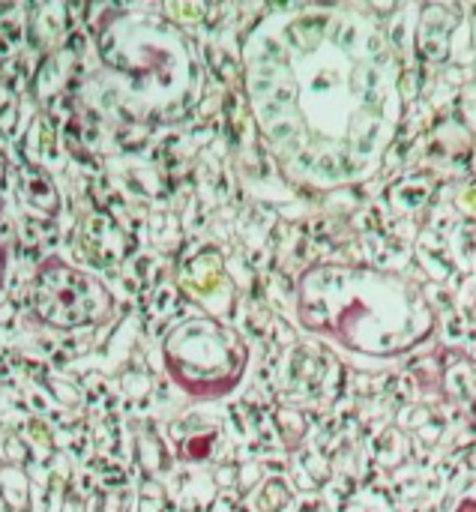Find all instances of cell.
Segmentation results:
<instances>
[{
	"label": "cell",
	"instance_id": "cell-6",
	"mask_svg": "<svg viewBox=\"0 0 476 512\" xmlns=\"http://www.w3.org/2000/svg\"><path fill=\"white\" fill-rule=\"evenodd\" d=\"M441 512H476V474H465L450 486Z\"/></svg>",
	"mask_w": 476,
	"mask_h": 512
},
{
	"label": "cell",
	"instance_id": "cell-4",
	"mask_svg": "<svg viewBox=\"0 0 476 512\" xmlns=\"http://www.w3.org/2000/svg\"><path fill=\"white\" fill-rule=\"evenodd\" d=\"M162 366L186 396L219 402L243 387L252 366V348L234 327L210 315H195L177 321L165 333Z\"/></svg>",
	"mask_w": 476,
	"mask_h": 512
},
{
	"label": "cell",
	"instance_id": "cell-3",
	"mask_svg": "<svg viewBox=\"0 0 476 512\" xmlns=\"http://www.w3.org/2000/svg\"><path fill=\"white\" fill-rule=\"evenodd\" d=\"M99 54L123 81L129 105L147 117H171L195 99V54L183 33L156 15L129 12L111 21L99 36Z\"/></svg>",
	"mask_w": 476,
	"mask_h": 512
},
{
	"label": "cell",
	"instance_id": "cell-1",
	"mask_svg": "<svg viewBox=\"0 0 476 512\" xmlns=\"http://www.w3.org/2000/svg\"><path fill=\"white\" fill-rule=\"evenodd\" d=\"M243 78L255 126L291 180L345 189L381 171L402 87L372 15L342 3L279 6L246 36Z\"/></svg>",
	"mask_w": 476,
	"mask_h": 512
},
{
	"label": "cell",
	"instance_id": "cell-2",
	"mask_svg": "<svg viewBox=\"0 0 476 512\" xmlns=\"http://www.w3.org/2000/svg\"><path fill=\"white\" fill-rule=\"evenodd\" d=\"M297 324L363 369H387L420 351L438 330L423 288L393 270L321 261L300 273Z\"/></svg>",
	"mask_w": 476,
	"mask_h": 512
},
{
	"label": "cell",
	"instance_id": "cell-7",
	"mask_svg": "<svg viewBox=\"0 0 476 512\" xmlns=\"http://www.w3.org/2000/svg\"><path fill=\"white\" fill-rule=\"evenodd\" d=\"M342 512H396L390 504H384L381 498H375V495H363V498H357V501H351L348 507Z\"/></svg>",
	"mask_w": 476,
	"mask_h": 512
},
{
	"label": "cell",
	"instance_id": "cell-5",
	"mask_svg": "<svg viewBox=\"0 0 476 512\" xmlns=\"http://www.w3.org/2000/svg\"><path fill=\"white\" fill-rule=\"evenodd\" d=\"M111 309H114V300L108 288L72 264L45 261L42 270L36 273L33 312L39 321L51 327H60V330L93 327L105 321Z\"/></svg>",
	"mask_w": 476,
	"mask_h": 512
}]
</instances>
